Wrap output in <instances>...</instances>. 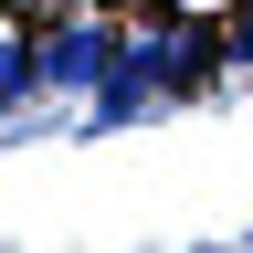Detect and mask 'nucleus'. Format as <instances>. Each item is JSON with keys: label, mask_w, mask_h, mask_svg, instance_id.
Instances as JSON below:
<instances>
[{"label": "nucleus", "mask_w": 253, "mask_h": 253, "mask_svg": "<svg viewBox=\"0 0 253 253\" xmlns=\"http://www.w3.org/2000/svg\"><path fill=\"white\" fill-rule=\"evenodd\" d=\"M201 74H211V32H190V21H148V32H126V53H116V74L95 84L84 126H126L137 106H158V95H190Z\"/></svg>", "instance_id": "1"}, {"label": "nucleus", "mask_w": 253, "mask_h": 253, "mask_svg": "<svg viewBox=\"0 0 253 253\" xmlns=\"http://www.w3.org/2000/svg\"><path fill=\"white\" fill-rule=\"evenodd\" d=\"M116 53H126V32L106 11H74V21H53L42 32V95H95L116 74Z\"/></svg>", "instance_id": "2"}, {"label": "nucleus", "mask_w": 253, "mask_h": 253, "mask_svg": "<svg viewBox=\"0 0 253 253\" xmlns=\"http://www.w3.org/2000/svg\"><path fill=\"white\" fill-rule=\"evenodd\" d=\"M32 95H42V42H21V32H0V116H21Z\"/></svg>", "instance_id": "3"}, {"label": "nucleus", "mask_w": 253, "mask_h": 253, "mask_svg": "<svg viewBox=\"0 0 253 253\" xmlns=\"http://www.w3.org/2000/svg\"><path fill=\"white\" fill-rule=\"evenodd\" d=\"M232 11H243L232 21V63H253V0H232Z\"/></svg>", "instance_id": "4"}, {"label": "nucleus", "mask_w": 253, "mask_h": 253, "mask_svg": "<svg viewBox=\"0 0 253 253\" xmlns=\"http://www.w3.org/2000/svg\"><path fill=\"white\" fill-rule=\"evenodd\" d=\"M148 11H158V21H179V11H211V0H148Z\"/></svg>", "instance_id": "5"}]
</instances>
